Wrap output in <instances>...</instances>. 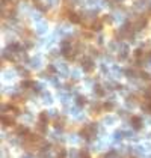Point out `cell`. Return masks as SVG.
Instances as JSON below:
<instances>
[{"mask_svg": "<svg viewBox=\"0 0 151 158\" xmlns=\"http://www.w3.org/2000/svg\"><path fill=\"white\" fill-rule=\"evenodd\" d=\"M45 125H47L45 122H41V121H39V123L36 125V129H38L41 134H45V133H47V127H45Z\"/></svg>", "mask_w": 151, "mask_h": 158, "instance_id": "17", "label": "cell"}, {"mask_svg": "<svg viewBox=\"0 0 151 158\" xmlns=\"http://www.w3.org/2000/svg\"><path fill=\"white\" fill-rule=\"evenodd\" d=\"M48 26L47 23L44 21V20H41V21H36V26H35V32L38 33V35H44L45 32H47Z\"/></svg>", "mask_w": 151, "mask_h": 158, "instance_id": "3", "label": "cell"}, {"mask_svg": "<svg viewBox=\"0 0 151 158\" xmlns=\"http://www.w3.org/2000/svg\"><path fill=\"white\" fill-rule=\"evenodd\" d=\"M80 62H82V69H83L85 72H91V71H94L95 63H94V60H92L91 57H83Z\"/></svg>", "mask_w": 151, "mask_h": 158, "instance_id": "1", "label": "cell"}, {"mask_svg": "<svg viewBox=\"0 0 151 158\" xmlns=\"http://www.w3.org/2000/svg\"><path fill=\"white\" fill-rule=\"evenodd\" d=\"M124 74H126V77L128 80H134V78H136V71H134V69L127 68V69H124Z\"/></svg>", "mask_w": 151, "mask_h": 158, "instance_id": "11", "label": "cell"}, {"mask_svg": "<svg viewBox=\"0 0 151 158\" xmlns=\"http://www.w3.org/2000/svg\"><path fill=\"white\" fill-rule=\"evenodd\" d=\"M97 42L100 44V45H101V44H104V36H103V35H100V36L97 38Z\"/></svg>", "mask_w": 151, "mask_h": 158, "instance_id": "47", "label": "cell"}, {"mask_svg": "<svg viewBox=\"0 0 151 158\" xmlns=\"http://www.w3.org/2000/svg\"><path fill=\"white\" fill-rule=\"evenodd\" d=\"M30 63V68H33V69H39V68L42 66V60L39 56H35V57H32V59H29L27 60Z\"/></svg>", "mask_w": 151, "mask_h": 158, "instance_id": "5", "label": "cell"}, {"mask_svg": "<svg viewBox=\"0 0 151 158\" xmlns=\"http://www.w3.org/2000/svg\"><path fill=\"white\" fill-rule=\"evenodd\" d=\"M17 72L20 74V75H23L24 78H27V77H30V72L26 69V68H23V66H17Z\"/></svg>", "mask_w": 151, "mask_h": 158, "instance_id": "15", "label": "cell"}, {"mask_svg": "<svg viewBox=\"0 0 151 158\" xmlns=\"http://www.w3.org/2000/svg\"><path fill=\"white\" fill-rule=\"evenodd\" d=\"M127 56H128V45L127 44H119V47H118V59L126 60Z\"/></svg>", "mask_w": 151, "mask_h": 158, "instance_id": "2", "label": "cell"}, {"mask_svg": "<svg viewBox=\"0 0 151 158\" xmlns=\"http://www.w3.org/2000/svg\"><path fill=\"white\" fill-rule=\"evenodd\" d=\"M124 139V131H121V129H118V131H115L113 133V140L115 142H118V140Z\"/></svg>", "mask_w": 151, "mask_h": 158, "instance_id": "22", "label": "cell"}, {"mask_svg": "<svg viewBox=\"0 0 151 158\" xmlns=\"http://www.w3.org/2000/svg\"><path fill=\"white\" fill-rule=\"evenodd\" d=\"M32 86H33V81H30V80H24V81H21V83H20V87H21V89H24V91L30 89Z\"/></svg>", "mask_w": 151, "mask_h": 158, "instance_id": "16", "label": "cell"}, {"mask_svg": "<svg viewBox=\"0 0 151 158\" xmlns=\"http://www.w3.org/2000/svg\"><path fill=\"white\" fill-rule=\"evenodd\" d=\"M32 89L36 92V93H39V92H42V89H44V86L41 84V83H38V81H33V86H32Z\"/></svg>", "mask_w": 151, "mask_h": 158, "instance_id": "21", "label": "cell"}, {"mask_svg": "<svg viewBox=\"0 0 151 158\" xmlns=\"http://www.w3.org/2000/svg\"><path fill=\"white\" fill-rule=\"evenodd\" d=\"M68 155H70V157H76V155H79V154L76 152V149H70V152H68Z\"/></svg>", "mask_w": 151, "mask_h": 158, "instance_id": "48", "label": "cell"}, {"mask_svg": "<svg viewBox=\"0 0 151 158\" xmlns=\"http://www.w3.org/2000/svg\"><path fill=\"white\" fill-rule=\"evenodd\" d=\"M118 155V149H110L106 152V157H116Z\"/></svg>", "mask_w": 151, "mask_h": 158, "instance_id": "31", "label": "cell"}, {"mask_svg": "<svg viewBox=\"0 0 151 158\" xmlns=\"http://www.w3.org/2000/svg\"><path fill=\"white\" fill-rule=\"evenodd\" d=\"M14 75H15L14 71H3V78L5 80H12L14 78Z\"/></svg>", "mask_w": 151, "mask_h": 158, "instance_id": "24", "label": "cell"}, {"mask_svg": "<svg viewBox=\"0 0 151 158\" xmlns=\"http://www.w3.org/2000/svg\"><path fill=\"white\" fill-rule=\"evenodd\" d=\"M147 23H148V20H147V17H139L138 21L134 23V29L136 30H142L145 26H147Z\"/></svg>", "mask_w": 151, "mask_h": 158, "instance_id": "6", "label": "cell"}, {"mask_svg": "<svg viewBox=\"0 0 151 158\" xmlns=\"http://www.w3.org/2000/svg\"><path fill=\"white\" fill-rule=\"evenodd\" d=\"M88 50H89V56H94V57H97V56H100V54H98V50H95L94 47H89Z\"/></svg>", "mask_w": 151, "mask_h": 158, "instance_id": "33", "label": "cell"}, {"mask_svg": "<svg viewBox=\"0 0 151 158\" xmlns=\"http://www.w3.org/2000/svg\"><path fill=\"white\" fill-rule=\"evenodd\" d=\"M118 115H119V116H122V117H124V116H127V115H128V113H127L126 110H119V111H118Z\"/></svg>", "mask_w": 151, "mask_h": 158, "instance_id": "49", "label": "cell"}, {"mask_svg": "<svg viewBox=\"0 0 151 158\" xmlns=\"http://www.w3.org/2000/svg\"><path fill=\"white\" fill-rule=\"evenodd\" d=\"M2 123H3V127H11V125H14L15 122H14V119L9 117V116L2 115Z\"/></svg>", "mask_w": 151, "mask_h": 158, "instance_id": "8", "label": "cell"}, {"mask_svg": "<svg viewBox=\"0 0 151 158\" xmlns=\"http://www.w3.org/2000/svg\"><path fill=\"white\" fill-rule=\"evenodd\" d=\"M91 29L92 30H95V32H100L103 29V21H92V24H91Z\"/></svg>", "mask_w": 151, "mask_h": 158, "instance_id": "13", "label": "cell"}, {"mask_svg": "<svg viewBox=\"0 0 151 158\" xmlns=\"http://www.w3.org/2000/svg\"><path fill=\"white\" fill-rule=\"evenodd\" d=\"M148 9H150V11H151V3H150V5H148Z\"/></svg>", "mask_w": 151, "mask_h": 158, "instance_id": "55", "label": "cell"}, {"mask_svg": "<svg viewBox=\"0 0 151 158\" xmlns=\"http://www.w3.org/2000/svg\"><path fill=\"white\" fill-rule=\"evenodd\" d=\"M76 104H77L79 107L85 105V104H86V98L82 97V95H77V97H76Z\"/></svg>", "mask_w": 151, "mask_h": 158, "instance_id": "20", "label": "cell"}, {"mask_svg": "<svg viewBox=\"0 0 151 158\" xmlns=\"http://www.w3.org/2000/svg\"><path fill=\"white\" fill-rule=\"evenodd\" d=\"M71 77L74 80L80 78V69H72V71H71Z\"/></svg>", "mask_w": 151, "mask_h": 158, "instance_id": "30", "label": "cell"}, {"mask_svg": "<svg viewBox=\"0 0 151 158\" xmlns=\"http://www.w3.org/2000/svg\"><path fill=\"white\" fill-rule=\"evenodd\" d=\"M122 72H124V71H122V69H121L119 66H116V65L113 66V74L116 75V77H118V78L121 77V74H122Z\"/></svg>", "mask_w": 151, "mask_h": 158, "instance_id": "28", "label": "cell"}, {"mask_svg": "<svg viewBox=\"0 0 151 158\" xmlns=\"http://www.w3.org/2000/svg\"><path fill=\"white\" fill-rule=\"evenodd\" d=\"M48 117H50V116H48V111H41V113H39V121L41 122H45V123H47Z\"/></svg>", "mask_w": 151, "mask_h": 158, "instance_id": "25", "label": "cell"}, {"mask_svg": "<svg viewBox=\"0 0 151 158\" xmlns=\"http://www.w3.org/2000/svg\"><path fill=\"white\" fill-rule=\"evenodd\" d=\"M134 8H136V9H144L145 8L144 0H136V2H134Z\"/></svg>", "mask_w": 151, "mask_h": 158, "instance_id": "27", "label": "cell"}, {"mask_svg": "<svg viewBox=\"0 0 151 158\" xmlns=\"http://www.w3.org/2000/svg\"><path fill=\"white\" fill-rule=\"evenodd\" d=\"M79 155H80V157H83V158H88V157H89V152L86 151V149H82V151L79 152Z\"/></svg>", "mask_w": 151, "mask_h": 158, "instance_id": "39", "label": "cell"}, {"mask_svg": "<svg viewBox=\"0 0 151 158\" xmlns=\"http://www.w3.org/2000/svg\"><path fill=\"white\" fill-rule=\"evenodd\" d=\"M103 109L106 110V111H110V110L113 109V101H106V103L103 104Z\"/></svg>", "mask_w": 151, "mask_h": 158, "instance_id": "26", "label": "cell"}, {"mask_svg": "<svg viewBox=\"0 0 151 158\" xmlns=\"http://www.w3.org/2000/svg\"><path fill=\"white\" fill-rule=\"evenodd\" d=\"M144 146H136V148H133V155H138V157H140V155H144Z\"/></svg>", "mask_w": 151, "mask_h": 158, "instance_id": "19", "label": "cell"}, {"mask_svg": "<svg viewBox=\"0 0 151 158\" xmlns=\"http://www.w3.org/2000/svg\"><path fill=\"white\" fill-rule=\"evenodd\" d=\"M134 57H136V59H142V57H144V50L138 48L136 51H134Z\"/></svg>", "mask_w": 151, "mask_h": 158, "instance_id": "29", "label": "cell"}, {"mask_svg": "<svg viewBox=\"0 0 151 158\" xmlns=\"http://www.w3.org/2000/svg\"><path fill=\"white\" fill-rule=\"evenodd\" d=\"M98 2H100V0H89V5H97V6H100Z\"/></svg>", "mask_w": 151, "mask_h": 158, "instance_id": "50", "label": "cell"}, {"mask_svg": "<svg viewBox=\"0 0 151 158\" xmlns=\"http://www.w3.org/2000/svg\"><path fill=\"white\" fill-rule=\"evenodd\" d=\"M17 134L18 136H21V137H26V136L29 134V128L24 127V125H18L17 127Z\"/></svg>", "mask_w": 151, "mask_h": 158, "instance_id": "10", "label": "cell"}, {"mask_svg": "<svg viewBox=\"0 0 151 158\" xmlns=\"http://www.w3.org/2000/svg\"><path fill=\"white\" fill-rule=\"evenodd\" d=\"M59 54H60V51H56V50H53V51H50L48 57H50V59H54V57H58Z\"/></svg>", "mask_w": 151, "mask_h": 158, "instance_id": "38", "label": "cell"}, {"mask_svg": "<svg viewBox=\"0 0 151 158\" xmlns=\"http://www.w3.org/2000/svg\"><path fill=\"white\" fill-rule=\"evenodd\" d=\"M66 155H68V154H66L64 149H59V151H58V157H66Z\"/></svg>", "mask_w": 151, "mask_h": 158, "instance_id": "46", "label": "cell"}, {"mask_svg": "<svg viewBox=\"0 0 151 158\" xmlns=\"http://www.w3.org/2000/svg\"><path fill=\"white\" fill-rule=\"evenodd\" d=\"M104 123L106 125H115L116 123V117L115 116H106L104 117Z\"/></svg>", "mask_w": 151, "mask_h": 158, "instance_id": "18", "label": "cell"}, {"mask_svg": "<svg viewBox=\"0 0 151 158\" xmlns=\"http://www.w3.org/2000/svg\"><path fill=\"white\" fill-rule=\"evenodd\" d=\"M147 60L148 63H151V51H148V54H147Z\"/></svg>", "mask_w": 151, "mask_h": 158, "instance_id": "52", "label": "cell"}, {"mask_svg": "<svg viewBox=\"0 0 151 158\" xmlns=\"http://www.w3.org/2000/svg\"><path fill=\"white\" fill-rule=\"evenodd\" d=\"M36 8H38V9H39L41 12H47V9H48L50 6H44L42 3H36Z\"/></svg>", "mask_w": 151, "mask_h": 158, "instance_id": "34", "label": "cell"}, {"mask_svg": "<svg viewBox=\"0 0 151 158\" xmlns=\"http://www.w3.org/2000/svg\"><path fill=\"white\" fill-rule=\"evenodd\" d=\"M113 15H103V18H101V21L103 23H106V24H112L115 21V18H112Z\"/></svg>", "mask_w": 151, "mask_h": 158, "instance_id": "23", "label": "cell"}, {"mask_svg": "<svg viewBox=\"0 0 151 158\" xmlns=\"http://www.w3.org/2000/svg\"><path fill=\"white\" fill-rule=\"evenodd\" d=\"M42 93V99L45 104H53V97L50 95V92H41Z\"/></svg>", "mask_w": 151, "mask_h": 158, "instance_id": "12", "label": "cell"}, {"mask_svg": "<svg viewBox=\"0 0 151 158\" xmlns=\"http://www.w3.org/2000/svg\"><path fill=\"white\" fill-rule=\"evenodd\" d=\"M113 18L116 20V21H122V18H124V15H122L121 12H116V14H115V17H113Z\"/></svg>", "mask_w": 151, "mask_h": 158, "instance_id": "43", "label": "cell"}, {"mask_svg": "<svg viewBox=\"0 0 151 158\" xmlns=\"http://www.w3.org/2000/svg\"><path fill=\"white\" fill-rule=\"evenodd\" d=\"M100 69H101V72H103V74H109V68L106 66L104 63H103V65H100Z\"/></svg>", "mask_w": 151, "mask_h": 158, "instance_id": "44", "label": "cell"}, {"mask_svg": "<svg viewBox=\"0 0 151 158\" xmlns=\"http://www.w3.org/2000/svg\"><path fill=\"white\" fill-rule=\"evenodd\" d=\"M118 2H122V0H118Z\"/></svg>", "mask_w": 151, "mask_h": 158, "instance_id": "56", "label": "cell"}, {"mask_svg": "<svg viewBox=\"0 0 151 158\" xmlns=\"http://www.w3.org/2000/svg\"><path fill=\"white\" fill-rule=\"evenodd\" d=\"M68 140L71 142L72 145H76V143H79V137H77V136H70V139H68Z\"/></svg>", "mask_w": 151, "mask_h": 158, "instance_id": "41", "label": "cell"}, {"mask_svg": "<svg viewBox=\"0 0 151 158\" xmlns=\"http://www.w3.org/2000/svg\"><path fill=\"white\" fill-rule=\"evenodd\" d=\"M70 111H71V115L79 116V105L76 104V107H71V109H70Z\"/></svg>", "mask_w": 151, "mask_h": 158, "instance_id": "37", "label": "cell"}, {"mask_svg": "<svg viewBox=\"0 0 151 158\" xmlns=\"http://www.w3.org/2000/svg\"><path fill=\"white\" fill-rule=\"evenodd\" d=\"M58 3H59V0H47V5L50 8H51V6H58Z\"/></svg>", "mask_w": 151, "mask_h": 158, "instance_id": "40", "label": "cell"}, {"mask_svg": "<svg viewBox=\"0 0 151 158\" xmlns=\"http://www.w3.org/2000/svg\"><path fill=\"white\" fill-rule=\"evenodd\" d=\"M94 93H95L97 97H104L106 95V91H103V87L100 84H95L94 86Z\"/></svg>", "mask_w": 151, "mask_h": 158, "instance_id": "14", "label": "cell"}, {"mask_svg": "<svg viewBox=\"0 0 151 158\" xmlns=\"http://www.w3.org/2000/svg\"><path fill=\"white\" fill-rule=\"evenodd\" d=\"M48 116H50V117H59V111H58V110H50V111H48Z\"/></svg>", "mask_w": 151, "mask_h": 158, "instance_id": "36", "label": "cell"}, {"mask_svg": "<svg viewBox=\"0 0 151 158\" xmlns=\"http://www.w3.org/2000/svg\"><path fill=\"white\" fill-rule=\"evenodd\" d=\"M32 18L35 20V21H41V14H33V15H32Z\"/></svg>", "mask_w": 151, "mask_h": 158, "instance_id": "45", "label": "cell"}, {"mask_svg": "<svg viewBox=\"0 0 151 158\" xmlns=\"http://www.w3.org/2000/svg\"><path fill=\"white\" fill-rule=\"evenodd\" d=\"M24 119H26L27 122H30L32 119H33V116L30 115V111H26V113H24Z\"/></svg>", "mask_w": 151, "mask_h": 158, "instance_id": "42", "label": "cell"}, {"mask_svg": "<svg viewBox=\"0 0 151 158\" xmlns=\"http://www.w3.org/2000/svg\"><path fill=\"white\" fill-rule=\"evenodd\" d=\"M85 83H86V84H91V83H92V80H91V78H86V80H85Z\"/></svg>", "mask_w": 151, "mask_h": 158, "instance_id": "53", "label": "cell"}, {"mask_svg": "<svg viewBox=\"0 0 151 158\" xmlns=\"http://www.w3.org/2000/svg\"><path fill=\"white\" fill-rule=\"evenodd\" d=\"M33 2H35V5H36V3H39V0H33Z\"/></svg>", "mask_w": 151, "mask_h": 158, "instance_id": "54", "label": "cell"}, {"mask_svg": "<svg viewBox=\"0 0 151 158\" xmlns=\"http://www.w3.org/2000/svg\"><path fill=\"white\" fill-rule=\"evenodd\" d=\"M68 20L71 21L72 24H79V23L82 21V18H80L76 12H70V14H68Z\"/></svg>", "mask_w": 151, "mask_h": 158, "instance_id": "9", "label": "cell"}, {"mask_svg": "<svg viewBox=\"0 0 151 158\" xmlns=\"http://www.w3.org/2000/svg\"><path fill=\"white\" fill-rule=\"evenodd\" d=\"M56 66H58V71H59L62 75H68V74H70V69H68V65H66V63H58Z\"/></svg>", "mask_w": 151, "mask_h": 158, "instance_id": "7", "label": "cell"}, {"mask_svg": "<svg viewBox=\"0 0 151 158\" xmlns=\"http://www.w3.org/2000/svg\"><path fill=\"white\" fill-rule=\"evenodd\" d=\"M47 71H48V72H51V74L58 72V66H54V65H48V66H47Z\"/></svg>", "mask_w": 151, "mask_h": 158, "instance_id": "35", "label": "cell"}, {"mask_svg": "<svg viewBox=\"0 0 151 158\" xmlns=\"http://www.w3.org/2000/svg\"><path fill=\"white\" fill-rule=\"evenodd\" d=\"M32 47H33V44L30 41H26V48H32Z\"/></svg>", "mask_w": 151, "mask_h": 158, "instance_id": "51", "label": "cell"}, {"mask_svg": "<svg viewBox=\"0 0 151 158\" xmlns=\"http://www.w3.org/2000/svg\"><path fill=\"white\" fill-rule=\"evenodd\" d=\"M139 77H140L142 80H150V78H151V77H150V74H148V72H145V71H140V72H139Z\"/></svg>", "mask_w": 151, "mask_h": 158, "instance_id": "32", "label": "cell"}, {"mask_svg": "<svg viewBox=\"0 0 151 158\" xmlns=\"http://www.w3.org/2000/svg\"><path fill=\"white\" fill-rule=\"evenodd\" d=\"M130 123L133 125L134 129H140V128L144 127V121H142V117H139V116H132Z\"/></svg>", "mask_w": 151, "mask_h": 158, "instance_id": "4", "label": "cell"}]
</instances>
